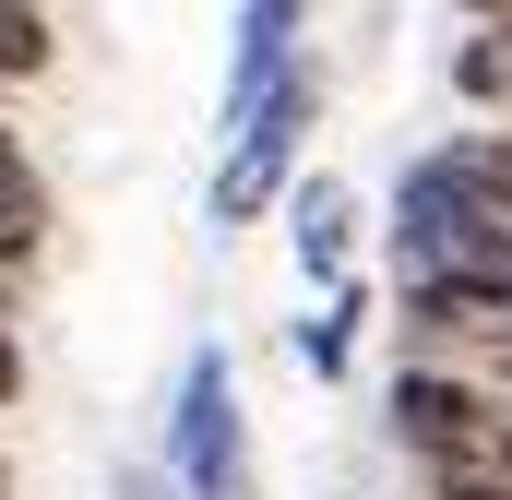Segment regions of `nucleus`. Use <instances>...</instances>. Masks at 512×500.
<instances>
[{
	"label": "nucleus",
	"mask_w": 512,
	"mask_h": 500,
	"mask_svg": "<svg viewBox=\"0 0 512 500\" xmlns=\"http://www.w3.org/2000/svg\"><path fill=\"white\" fill-rule=\"evenodd\" d=\"M310 131H322V60H298L251 120H227L215 179H203V215H215V227H262V215H286V191L310 179Z\"/></svg>",
	"instance_id": "f03ea898"
},
{
	"label": "nucleus",
	"mask_w": 512,
	"mask_h": 500,
	"mask_svg": "<svg viewBox=\"0 0 512 500\" xmlns=\"http://www.w3.org/2000/svg\"><path fill=\"white\" fill-rule=\"evenodd\" d=\"M12 298H24V286H12V274H0V310H12Z\"/></svg>",
	"instance_id": "9b49d317"
},
{
	"label": "nucleus",
	"mask_w": 512,
	"mask_h": 500,
	"mask_svg": "<svg viewBox=\"0 0 512 500\" xmlns=\"http://www.w3.org/2000/svg\"><path fill=\"white\" fill-rule=\"evenodd\" d=\"M465 155H477V179L512 203V120H477V131H465Z\"/></svg>",
	"instance_id": "1a4fd4ad"
},
{
	"label": "nucleus",
	"mask_w": 512,
	"mask_h": 500,
	"mask_svg": "<svg viewBox=\"0 0 512 500\" xmlns=\"http://www.w3.org/2000/svg\"><path fill=\"white\" fill-rule=\"evenodd\" d=\"M298 24H310V0H239V48H227V96H215V120H251L262 96L310 60Z\"/></svg>",
	"instance_id": "20e7f679"
},
{
	"label": "nucleus",
	"mask_w": 512,
	"mask_h": 500,
	"mask_svg": "<svg viewBox=\"0 0 512 500\" xmlns=\"http://www.w3.org/2000/svg\"><path fill=\"white\" fill-rule=\"evenodd\" d=\"M0 500H12V453H0Z\"/></svg>",
	"instance_id": "f8f14e48"
},
{
	"label": "nucleus",
	"mask_w": 512,
	"mask_h": 500,
	"mask_svg": "<svg viewBox=\"0 0 512 500\" xmlns=\"http://www.w3.org/2000/svg\"><path fill=\"white\" fill-rule=\"evenodd\" d=\"M48 227H60V215H48V179H36L24 131L0 120V274H12V286H24V274L48 262Z\"/></svg>",
	"instance_id": "0eeeda50"
},
{
	"label": "nucleus",
	"mask_w": 512,
	"mask_h": 500,
	"mask_svg": "<svg viewBox=\"0 0 512 500\" xmlns=\"http://www.w3.org/2000/svg\"><path fill=\"white\" fill-rule=\"evenodd\" d=\"M155 465H167V500H251V417H239V358L227 346L179 358Z\"/></svg>",
	"instance_id": "7ed1b4c3"
},
{
	"label": "nucleus",
	"mask_w": 512,
	"mask_h": 500,
	"mask_svg": "<svg viewBox=\"0 0 512 500\" xmlns=\"http://www.w3.org/2000/svg\"><path fill=\"white\" fill-rule=\"evenodd\" d=\"M382 429L417 465V500H512V381L441 370V358H393Z\"/></svg>",
	"instance_id": "f257e3e1"
},
{
	"label": "nucleus",
	"mask_w": 512,
	"mask_h": 500,
	"mask_svg": "<svg viewBox=\"0 0 512 500\" xmlns=\"http://www.w3.org/2000/svg\"><path fill=\"white\" fill-rule=\"evenodd\" d=\"M286 250H298L310 286H346V274H358V191H346L334 167H310V179L286 191Z\"/></svg>",
	"instance_id": "39448f33"
},
{
	"label": "nucleus",
	"mask_w": 512,
	"mask_h": 500,
	"mask_svg": "<svg viewBox=\"0 0 512 500\" xmlns=\"http://www.w3.org/2000/svg\"><path fill=\"white\" fill-rule=\"evenodd\" d=\"M12 405H24V322L0 310V417H12Z\"/></svg>",
	"instance_id": "9d476101"
},
{
	"label": "nucleus",
	"mask_w": 512,
	"mask_h": 500,
	"mask_svg": "<svg viewBox=\"0 0 512 500\" xmlns=\"http://www.w3.org/2000/svg\"><path fill=\"white\" fill-rule=\"evenodd\" d=\"M370 310H382V286H370V274H346V286H322V310L298 322V370L322 381V393H346V381H358V334H370Z\"/></svg>",
	"instance_id": "423d86ee"
},
{
	"label": "nucleus",
	"mask_w": 512,
	"mask_h": 500,
	"mask_svg": "<svg viewBox=\"0 0 512 500\" xmlns=\"http://www.w3.org/2000/svg\"><path fill=\"white\" fill-rule=\"evenodd\" d=\"M453 96L477 120H512V12H489V24L453 36Z\"/></svg>",
	"instance_id": "6e6552de"
}]
</instances>
